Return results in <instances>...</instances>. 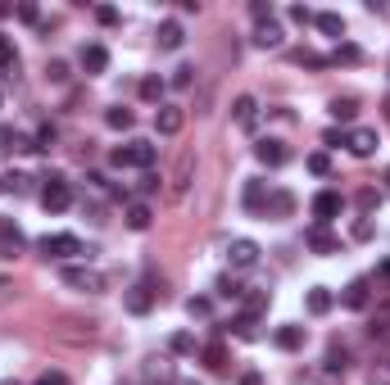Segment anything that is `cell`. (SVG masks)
I'll return each mask as SVG.
<instances>
[{
  "instance_id": "7c38bea8",
  "label": "cell",
  "mask_w": 390,
  "mask_h": 385,
  "mask_svg": "<svg viewBox=\"0 0 390 385\" xmlns=\"http://www.w3.org/2000/svg\"><path fill=\"white\" fill-rule=\"evenodd\" d=\"M227 258H232V267H254L259 263V245L254 240H232V249H227Z\"/></svg>"
},
{
  "instance_id": "8d00e7d4",
  "label": "cell",
  "mask_w": 390,
  "mask_h": 385,
  "mask_svg": "<svg viewBox=\"0 0 390 385\" xmlns=\"http://www.w3.org/2000/svg\"><path fill=\"white\" fill-rule=\"evenodd\" d=\"M250 14H254V23H268V18H272V5H268V0H254Z\"/></svg>"
},
{
  "instance_id": "7402d4cb",
  "label": "cell",
  "mask_w": 390,
  "mask_h": 385,
  "mask_svg": "<svg viewBox=\"0 0 390 385\" xmlns=\"http://www.w3.org/2000/svg\"><path fill=\"white\" fill-rule=\"evenodd\" d=\"M268 214H272V218H291V214H295V195H291V190L268 195Z\"/></svg>"
},
{
  "instance_id": "bcb514c9",
  "label": "cell",
  "mask_w": 390,
  "mask_h": 385,
  "mask_svg": "<svg viewBox=\"0 0 390 385\" xmlns=\"http://www.w3.org/2000/svg\"><path fill=\"white\" fill-rule=\"evenodd\" d=\"M36 385H69V381H64V377H60V372H46V377H41V381H36Z\"/></svg>"
},
{
  "instance_id": "5b68a950",
  "label": "cell",
  "mask_w": 390,
  "mask_h": 385,
  "mask_svg": "<svg viewBox=\"0 0 390 385\" xmlns=\"http://www.w3.org/2000/svg\"><path fill=\"white\" fill-rule=\"evenodd\" d=\"M340 209H345L340 190H318V195H313V218H318V227L336 223V218H340Z\"/></svg>"
},
{
  "instance_id": "60d3db41",
  "label": "cell",
  "mask_w": 390,
  "mask_h": 385,
  "mask_svg": "<svg viewBox=\"0 0 390 385\" xmlns=\"http://www.w3.org/2000/svg\"><path fill=\"white\" fill-rule=\"evenodd\" d=\"M191 73H195V69H177V73H173V86H177V91H186V86H191Z\"/></svg>"
},
{
  "instance_id": "f35d334b",
  "label": "cell",
  "mask_w": 390,
  "mask_h": 385,
  "mask_svg": "<svg viewBox=\"0 0 390 385\" xmlns=\"http://www.w3.org/2000/svg\"><path fill=\"white\" fill-rule=\"evenodd\" d=\"M209 308H214L209 300H186V313L191 317H209Z\"/></svg>"
},
{
  "instance_id": "d6986e66",
  "label": "cell",
  "mask_w": 390,
  "mask_h": 385,
  "mask_svg": "<svg viewBox=\"0 0 390 385\" xmlns=\"http://www.w3.org/2000/svg\"><path fill=\"white\" fill-rule=\"evenodd\" d=\"M277 349H286V354H295V349H304V326H277Z\"/></svg>"
},
{
  "instance_id": "ab89813d",
  "label": "cell",
  "mask_w": 390,
  "mask_h": 385,
  "mask_svg": "<svg viewBox=\"0 0 390 385\" xmlns=\"http://www.w3.org/2000/svg\"><path fill=\"white\" fill-rule=\"evenodd\" d=\"M96 18H100L104 27H113V23H118V9H113V5H100V9H96Z\"/></svg>"
},
{
  "instance_id": "30bf717a",
  "label": "cell",
  "mask_w": 390,
  "mask_h": 385,
  "mask_svg": "<svg viewBox=\"0 0 390 385\" xmlns=\"http://www.w3.org/2000/svg\"><path fill=\"white\" fill-rule=\"evenodd\" d=\"M78 59H82V73H87V77H96V73H104V69H109V50H104L100 41L82 46V55H78Z\"/></svg>"
},
{
  "instance_id": "b9f144b4",
  "label": "cell",
  "mask_w": 390,
  "mask_h": 385,
  "mask_svg": "<svg viewBox=\"0 0 390 385\" xmlns=\"http://www.w3.org/2000/svg\"><path fill=\"white\" fill-rule=\"evenodd\" d=\"M155 190H159V177H155V172H146V177H141V195H155Z\"/></svg>"
},
{
  "instance_id": "4316f807",
  "label": "cell",
  "mask_w": 390,
  "mask_h": 385,
  "mask_svg": "<svg viewBox=\"0 0 390 385\" xmlns=\"http://www.w3.org/2000/svg\"><path fill=\"white\" fill-rule=\"evenodd\" d=\"M127 227L132 231H146L150 227V204H127Z\"/></svg>"
},
{
  "instance_id": "f546056e",
  "label": "cell",
  "mask_w": 390,
  "mask_h": 385,
  "mask_svg": "<svg viewBox=\"0 0 390 385\" xmlns=\"http://www.w3.org/2000/svg\"><path fill=\"white\" fill-rule=\"evenodd\" d=\"M268 304H272V295H268V290H254L250 300H245V313H250V317H259V313H263V308H268Z\"/></svg>"
},
{
  "instance_id": "7dc6e473",
  "label": "cell",
  "mask_w": 390,
  "mask_h": 385,
  "mask_svg": "<svg viewBox=\"0 0 390 385\" xmlns=\"http://www.w3.org/2000/svg\"><path fill=\"white\" fill-rule=\"evenodd\" d=\"M241 385H263V377H259V372H245V377H241Z\"/></svg>"
},
{
  "instance_id": "d4e9b609",
  "label": "cell",
  "mask_w": 390,
  "mask_h": 385,
  "mask_svg": "<svg viewBox=\"0 0 390 385\" xmlns=\"http://www.w3.org/2000/svg\"><path fill=\"white\" fill-rule=\"evenodd\" d=\"M340 304H345V308H363L368 304V281H349L345 295H340Z\"/></svg>"
},
{
  "instance_id": "603a6c76",
  "label": "cell",
  "mask_w": 390,
  "mask_h": 385,
  "mask_svg": "<svg viewBox=\"0 0 390 385\" xmlns=\"http://www.w3.org/2000/svg\"><path fill=\"white\" fill-rule=\"evenodd\" d=\"M104 122H109L113 132H132V122H137V113H132V109H123V104H113V109L104 113Z\"/></svg>"
},
{
  "instance_id": "484cf974",
  "label": "cell",
  "mask_w": 390,
  "mask_h": 385,
  "mask_svg": "<svg viewBox=\"0 0 390 385\" xmlns=\"http://www.w3.org/2000/svg\"><path fill=\"white\" fill-rule=\"evenodd\" d=\"M354 109H358V100H354V95H336V100H331V118H340V122H349V118H354Z\"/></svg>"
},
{
  "instance_id": "74e56055",
  "label": "cell",
  "mask_w": 390,
  "mask_h": 385,
  "mask_svg": "<svg viewBox=\"0 0 390 385\" xmlns=\"http://www.w3.org/2000/svg\"><path fill=\"white\" fill-rule=\"evenodd\" d=\"M377 204H382V195H377V190H363V195H358V209H363V214H372Z\"/></svg>"
},
{
  "instance_id": "f1b7e54d",
  "label": "cell",
  "mask_w": 390,
  "mask_h": 385,
  "mask_svg": "<svg viewBox=\"0 0 390 385\" xmlns=\"http://www.w3.org/2000/svg\"><path fill=\"white\" fill-rule=\"evenodd\" d=\"M304 168H309L313 172V177H327V172H331V159H327V154H309V159H304Z\"/></svg>"
},
{
  "instance_id": "4fadbf2b",
  "label": "cell",
  "mask_w": 390,
  "mask_h": 385,
  "mask_svg": "<svg viewBox=\"0 0 390 385\" xmlns=\"http://www.w3.org/2000/svg\"><path fill=\"white\" fill-rule=\"evenodd\" d=\"M250 41L259 46V50H277V46H281V23H277V18L259 23V27H254V36H250Z\"/></svg>"
},
{
  "instance_id": "ba28073f",
  "label": "cell",
  "mask_w": 390,
  "mask_h": 385,
  "mask_svg": "<svg viewBox=\"0 0 390 385\" xmlns=\"http://www.w3.org/2000/svg\"><path fill=\"white\" fill-rule=\"evenodd\" d=\"M254 159H259L263 168H281V163L291 159V150H286V141H272V136H263L259 146H254Z\"/></svg>"
},
{
  "instance_id": "44dd1931",
  "label": "cell",
  "mask_w": 390,
  "mask_h": 385,
  "mask_svg": "<svg viewBox=\"0 0 390 385\" xmlns=\"http://www.w3.org/2000/svg\"><path fill=\"white\" fill-rule=\"evenodd\" d=\"M164 91H168V86H164V77H155V73H150V77H141V100L164 104Z\"/></svg>"
},
{
  "instance_id": "1f68e13d",
  "label": "cell",
  "mask_w": 390,
  "mask_h": 385,
  "mask_svg": "<svg viewBox=\"0 0 390 385\" xmlns=\"http://www.w3.org/2000/svg\"><path fill=\"white\" fill-rule=\"evenodd\" d=\"M214 290H218V295H223V300H241V295H245V290H241V286H236V281H232V276H223V281H218V286H214Z\"/></svg>"
},
{
  "instance_id": "c3c4849f",
  "label": "cell",
  "mask_w": 390,
  "mask_h": 385,
  "mask_svg": "<svg viewBox=\"0 0 390 385\" xmlns=\"http://www.w3.org/2000/svg\"><path fill=\"white\" fill-rule=\"evenodd\" d=\"M177 385H200V381H177Z\"/></svg>"
},
{
  "instance_id": "52a82bcc",
  "label": "cell",
  "mask_w": 390,
  "mask_h": 385,
  "mask_svg": "<svg viewBox=\"0 0 390 385\" xmlns=\"http://www.w3.org/2000/svg\"><path fill=\"white\" fill-rule=\"evenodd\" d=\"M123 308H127V313H150V308H155V286L150 281H137V286H127V290H123Z\"/></svg>"
},
{
  "instance_id": "7bdbcfd3",
  "label": "cell",
  "mask_w": 390,
  "mask_h": 385,
  "mask_svg": "<svg viewBox=\"0 0 390 385\" xmlns=\"http://www.w3.org/2000/svg\"><path fill=\"white\" fill-rule=\"evenodd\" d=\"M18 18H23V23H41V14H36V5H18Z\"/></svg>"
},
{
  "instance_id": "d590c367",
  "label": "cell",
  "mask_w": 390,
  "mask_h": 385,
  "mask_svg": "<svg viewBox=\"0 0 390 385\" xmlns=\"http://www.w3.org/2000/svg\"><path fill=\"white\" fill-rule=\"evenodd\" d=\"M191 349H195V335L177 331V335H173V354H191Z\"/></svg>"
},
{
  "instance_id": "9a60e30c",
  "label": "cell",
  "mask_w": 390,
  "mask_h": 385,
  "mask_svg": "<svg viewBox=\"0 0 390 385\" xmlns=\"http://www.w3.org/2000/svg\"><path fill=\"white\" fill-rule=\"evenodd\" d=\"M331 304H336V295H331L327 286H313V290L304 295V308H309L313 317H327V313H331Z\"/></svg>"
},
{
  "instance_id": "8992f818",
  "label": "cell",
  "mask_w": 390,
  "mask_h": 385,
  "mask_svg": "<svg viewBox=\"0 0 390 385\" xmlns=\"http://www.w3.org/2000/svg\"><path fill=\"white\" fill-rule=\"evenodd\" d=\"M182 127H186V109L182 104H159L155 109V132L159 136H177Z\"/></svg>"
},
{
  "instance_id": "3957f363",
  "label": "cell",
  "mask_w": 390,
  "mask_h": 385,
  "mask_svg": "<svg viewBox=\"0 0 390 385\" xmlns=\"http://www.w3.org/2000/svg\"><path fill=\"white\" fill-rule=\"evenodd\" d=\"M41 204H46V214H64V209L73 204V190H69V181H64L60 172H50V177H46V190H41Z\"/></svg>"
},
{
  "instance_id": "ac0fdd59",
  "label": "cell",
  "mask_w": 390,
  "mask_h": 385,
  "mask_svg": "<svg viewBox=\"0 0 390 385\" xmlns=\"http://www.w3.org/2000/svg\"><path fill=\"white\" fill-rule=\"evenodd\" d=\"M268 209V186L263 181H245V214H259Z\"/></svg>"
},
{
  "instance_id": "cb8c5ba5",
  "label": "cell",
  "mask_w": 390,
  "mask_h": 385,
  "mask_svg": "<svg viewBox=\"0 0 390 385\" xmlns=\"http://www.w3.org/2000/svg\"><path fill=\"white\" fill-rule=\"evenodd\" d=\"M358 59H363V50H358L354 41H340L336 50L327 55V64H358Z\"/></svg>"
},
{
  "instance_id": "ee69618b",
  "label": "cell",
  "mask_w": 390,
  "mask_h": 385,
  "mask_svg": "<svg viewBox=\"0 0 390 385\" xmlns=\"http://www.w3.org/2000/svg\"><path fill=\"white\" fill-rule=\"evenodd\" d=\"M368 236H372V223H368V218H358V223H354V240H368Z\"/></svg>"
},
{
  "instance_id": "836d02e7",
  "label": "cell",
  "mask_w": 390,
  "mask_h": 385,
  "mask_svg": "<svg viewBox=\"0 0 390 385\" xmlns=\"http://www.w3.org/2000/svg\"><path fill=\"white\" fill-rule=\"evenodd\" d=\"M286 14H291V23H300V27H309V23H313V9H309V5H291Z\"/></svg>"
},
{
  "instance_id": "e575fe53",
  "label": "cell",
  "mask_w": 390,
  "mask_h": 385,
  "mask_svg": "<svg viewBox=\"0 0 390 385\" xmlns=\"http://www.w3.org/2000/svg\"><path fill=\"white\" fill-rule=\"evenodd\" d=\"M204 363H209V368H223V363H227V349H223V344H209V349H204Z\"/></svg>"
},
{
  "instance_id": "83f0119b",
  "label": "cell",
  "mask_w": 390,
  "mask_h": 385,
  "mask_svg": "<svg viewBox=\"0 0 390 385\" xmlns=\"http://www.w3.org/2000/svg\"><path fill=\"white\" fill-rule=\"evenodd\" d=\"M0 69H5V73L18 69V50H14V41H9V36H0Z\"/></svg>"
},
{
  "instance_id": "5bb4252c",
  "label": "cell",
  "mask_w": 390,
  "mask_h": 385,
  "mask_svg": "<svg viewBox=\"0 0 390 385\" xmlns=\"http://www.w3.org/2000/svg\"><path fill=\"white\" fill-rule=\"evenodd\" d=\"M18 249H23V231H18V223L0 218V254H5V258H14Z\"/></svg>"
},
{
  "instance_id": "f6af8a7d",
  "label": "cell",
  "mask_w": 390,
  "mask_h": 385,
  "mask_svg": "<svg viewBox=\"0 0 390 385\" xmlns=\"http://www.w3.org/2000/svg\"><path fill=\"white\" fill-rule=\"evenodd\" d=\"M46 77H55V82H64V77H69V69H64V64H60V59H55V64H50V69H46Z\"/></svg>"
},
{
  "instance_id": "681fc988",
  "label": "cell",
  "mask_w": 390,
  "mask_h": 385,
  "mask_svg": "<svg viewBox=\"0 0 390 385\" xmlns=\"http://www.w3.org/2000/svg\"><path fill=\"white\" fill-rule=\"evenodd\" d=\"M0 385H14V381H0Z\"/></svg>"
},
{
  "instance_id": "f907efd6",
  "label": "cell",
  "mask_w": 390,
  "mask_h": 385,
  "mask_svg": "<svg viewBox=\"0 0 390 385\" xmlns=\"http://www.w3.org/2000/svg\"><path fill=\"white\" fill-rule=\"evenodd\" d=\"M386 181H390V168H386Z\"/></svg>"
},
{
  "instance_id": "6da1fadb",
  "label": "cell",
  "mask_w": 390,
  "mask_h": 385,
  "mask_svg": "<svg viewBox=\"0 0 390 385\" xmlns=\"http://www.w3.org/2000/svg\"><path fill=\"white\" fill-rule=\"evenodd\" d=\"M155 146H150V141H127V146H118V150H113L109 154V163H113V168H155Z\"/></svg>"
},
{
  "instance_id": "ffe728a7",
  "label": "cell",
  "mask_w": 390,
  "mask_h": 385,
  "mask_svg": "<svg viewBox=\"0 0 390 385\" xmlns=\"http://www.w3.org/2000/svg\"><path fill=\"white\" fill-rule=\"evenodd\" d=\"M313 27H318V32H327V36H345V18H340V14H331V9L313 14Z\"/></svg>"
},
{
  "instance_id": "e0dca14e",
  "label": "cell",
  "mask_w": 390,
  "mask_h": 385,
  "mask_svg": "<svg viewBox=\"0 0 390 385\" xmlns=\"http://www.w3.org/2000/svg\"><path fill=\"white\" fill-rule=\"evenodd\" d=\"M309 249H313V254H336V249H340V240L331 236L327 227H309Z\"/></svg>"
},
{
  "instance_id": "2e32d148",
  "label": "cell",
  "mask_w": 390,
  "mask_h": 385,
  "mask_svg": "<svg viewBox=\"0 0 390 385\" xmlns=\"http://www.w3.org/2000/svg\"><path fill=\"white\" fill-rule=\"evenodd\" d=\"M182 41H186V32H182V23H177V18L159 23V50H182Z\"/></svg>"
},
{
  "instance_id": "7a4b0ae2",
  "label": "cell",
  "mask_w": 390,
  "mask_h": 385,
  "mask_svg": "<svg viewBox=\"0 0 390 385\" xmlns=\"http://www.w3.org/2000/svg\"><path fill=\"white\" fill-rule=\"evenodd\" d=\"M36 249H41L46 258H87V254H82V240L69 236V231H60V236H41V240H36Z\"/></svg>"
},
{
  "instance_id": "4dcf8cb0",
  "label": "cell",
  "mask_w": 390,
  "mask_h": 385,
  "mask_svg": "<svg viewBox=\"0 0 390 385\" xmlns=\"http://www.w3.org/2000/svg\"><path fill=\"white\" fill-rule=\"evenodd\" d=\"M50 146H55V127H50V122H41L36 136H32V150H50Z\"/></svg>"
},
{
  "instance_id": "8fae6325",
  "label": "cell",
  "mask_w": 390,
  "mask_h": 385,
  "mask_svg": "<svg viewBox=\"0 0 390 385\" xmlns=\"http://www.w3.org/2000/svg\"><path fill=\"white\" fill-rule=\"evenodd\" d=\"M345 146H349V154H358V159H368L382 141H377V132L372 127H354V132H345Z\"/></svg>"
},
{
  "instance_id": "d6a6232c",
  "label": "cell",
  "mask_w": 390,
  "mask_h": 385,
  "mask_svg": "<svg viewBox=\"0 0 390 385\" xmlns=\"http://www.w3.org/2000/svg\"><path fill=\"white\" fill-rule=\"evenodd\" d=\"M14 141H18V132L9 122H0V154H14Z\"/></svg>"
},
{
  "instance_id": "9c48e42d",
  "label": "cell",
  "mask_w": 390,
  "mask_h": 385,
  "mask_svg": "<svg viewBox=\"0 0 390 385\" xmlns=\"http://www.w3.org/2000/svg\"><path fill=\"white\" fill-rule=\"evenodd\" d=\"M232 118H236V127H241V132H254V127H259V100H254V95H236Z\"/></svg>"
},
{
  "instance_id": "277c9868",
  "label": "cell",
  "mask_w": 390,
  "mask_h": 385,
  "mask_svg": "<svg viewBox=\"0 0 390 385\" xmlns=\"http://www.w3.org/2000/svg\"><path fill=\"white\" fill-rule=\"evenodd\" d=\"M60 281L64 286H73V290H87V295H96V290H104V276L96 272V267H60Z\"/></svg>"
},
{
  "instance_id": "816d5d0a",
  "label": "cell",
  "mask_w": 390,
  "mask_h": 385,
  "mask_svg": "<svg viewBox=\"0 0 390 385\" xmlns=\"http://www.w3.org/2000/svg\"><path fill=\"white\" fill-rule=\"evenodd\" d=\"M0 190H5V181H0Z\"/></svg>"
}]
</instances>
